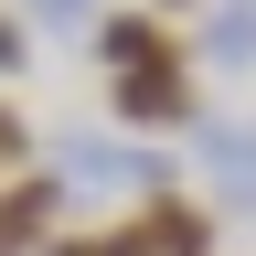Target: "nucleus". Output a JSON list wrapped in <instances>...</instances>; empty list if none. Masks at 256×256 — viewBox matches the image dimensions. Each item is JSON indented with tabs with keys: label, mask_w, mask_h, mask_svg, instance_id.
<instances>
[{
	"label": "nucleus",
	"mask_w": 256,
	"mask_h": 256,
	"mask_svg": "<svg viewBox=\"0 0 256 256\" xmlns=\"http://www.w3.org/2000/svg\"><path fill=\"white\" fill-rule=\"evenodd\" d=\"M192 150H203V160H214V182L256 214V128H214V118H192Z\"/></svg>",
	"instance_id": "4"
},
{
	"label": "nucleus",
	"mask_w": 256,
	"mask_h": 256,
	"mask_svg": "<svg viewBox=\"0 0 256 256\" xmlns=\"http://www.w3.org/2000/svg\"><path fill=\"white\" fill-rule=\"evenodd\" d=\"M22 64H32V22H22V11H0V75H22Z\"/></svg>",
	"instance_id": "8"
},
{
	"label": "nucleus",
	"mask_w": 256,
	"mask_h": 256,
	"mask_svg": "<svg viewBox=\"0 0 256 256\" xmlns=\"http://www.w3.org/2000/svg\"><path fill=\"white\" fill-rule=\"evenodd\" d=\"M203 54L214 64H256V0H224V11L203 22Z\"/></svg>",
	"instance_id": "6"
},
{
	"label": "nucleus",
	"mask_w": 256,
	"mask_h": 256,
	"mask_svg": "<svg viewBox=\"0 0 256 256\" xmlns=\"http://www.w3.org/2000/svg\"><path fill=\"white\" fill-rule=\"evenodd\" d=\"M160 43H171L160 11H107V22H96V64H107V75H118V64H150Z\"/></svg>",
	"instance_id": "5"
},
{
	"label": "nucleus",
	"mask_w": 256,
	"mask_h": 256,
	"mask_svg": "<svg viewBox=\"0 0 256 256\" xmlns=\"http://www.w3.org/2000/svg\"><path fill=\"white\" fill-rule=\"evenodd\" d=\"M11 171H32V118L0 96V182H11Z\"/></svg>",
	"instance_id": "7"
},
{
	"label": "nucleus",
	"mask_w": 256,
	"mask_h": 256,
	"mask_svg": "<svg viewBox=\"0 0 256 256\" xmlns=\"http://www.w3.org/2000/svg\"><path fill=\"white\" fill-rule=\"evenodd\" d=\"M150 11H160V22H171V11H203V0H150Z\"/></svg>",
	"instance_id": "9"
},
{
	"label": "nucleus",
	"mask_w": 256,
	"mask_h": 256,
	"mask_svg": "<svg viewBox=\"0 0 256 256\" xmlns=\"http://www.w3.org/2000/svg\"><path fill=\"white\" fill-rule=\"evenodd\" d=\"M192 118H203V96H192L182 43H160L150 64H118V75H107V128H128V139H150V128H192Z\"/></svg>",
	"instance_id": "1"
},
{
	"label": "nucleus",
	"mask_w": 256,
	"mask_h": 256,
	"mask_svg": "<svg viewBox=\"0 0 256 256\" xmlns=\"http://www.w3.org/2000/svg\"><path fill=\"white\" fill-rule=\"evenodd\" d=\"M54 182L64 192H75V182H118V192H139V203H150V192H182L171 160L139 150L128 128H75V139H54Z\"/></svg>",
	"instance_id": "2"
},
{
	"label": "nucleus",
	"mask_w": 256,
	"mask_h": 256,
	"mask_svg": "<svg viewBox=\"0 0 256 256\" xmlns=\"http://www.w3.org/2000/svg\"><path fill=\"white\" fill-rule=\"evenodd\" d=\"M64 203H75V192H64L43 160L11 171V182H0V256H43V246L64 235Z\"/></svg>",
	"instance_id": "3"
}]
</instances>
